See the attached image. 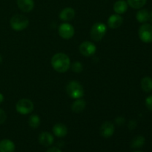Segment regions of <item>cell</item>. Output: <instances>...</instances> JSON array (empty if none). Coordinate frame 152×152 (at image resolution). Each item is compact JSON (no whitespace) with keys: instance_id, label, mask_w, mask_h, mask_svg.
<instances>
[{"instance_id":"cell-1","label":"cell","mask_w":152,"mask_h":152,"mask_svg":"<svg viewBox=\"0 0 152 152\" xmlns=\"http://www.w3.org/2000/svg\"><path fill=\"white\" fill-rule=\"evenodd\" d=\"M51 65L53 69L59 73H65L71 67V60L67 54L57 53L51 59Z\"/></svg>"},{"instance_id":"cell-2","label":"cell","mask_w":152,"mask_h":152,"mask_svg":"<svg viewBox=\"0 0 152 152\" xmlns=\"http://www.w3.org/2000/svg\"><path fill=\"white\" fill-rule=\"evenodd\" d=\"M66 92L70 97L74 99H80L84 96V89L83 86L75 80L68 83L66 86Z\"/></svg>"},{"instance_id":"cell-3","label":"cell","mask_w":152,"mask_h":152,"mask_svg":"<svg viewBox=\"0 0 152 152\" xmlns=\"http://www.w3.org/2000/svg\"><path fill=\"white\" fill-rule=\"evenodd\" d=\"M10 24L14 31H21L28 28L29 25V19L22 14H16L10 19Z\"/></svg>"},{"instance_id":"cell-4","label":"cell","mask_w":152,"mask_h":152,"mask_svg":"<svg viewBox=\"0 0 152 152\" xmlns=\"http://www.w3.org/2000/svg\"><path fill=\"white\" fill-rule=\"evenodd\" d=\"M107 32V27L102 22H96L91 29V38L95 42H99L103 39Z\"/></svg>"},{"instance_id":"cell-5","label":"cell","mask_w":152,"mask_h":152,"mask_svg":"<svg viewBox=\"0 0 152 152\" xmlns=\"http://www.w3.org/2000/svg\"><path fill=\"white\" fill-rule=\"evenodd\" d=\"M34 109V105L32 101L29 99H21L16 102V110L19 114L22 115L31 114Z\"/></svg>"},{"instance_id":"cell-6","label":"cell","mask_w":152,"mask_h":152,"mask_svg":"<svg viewBox=\"0 0 152 152\" xmlns=\"http://www.w3.org/2000/svg\"><path fill=\"white\" fill-rule=\"evenodd\" d=\"M138 35L141 41L143 42H152V25L144 23L141 25L138 31Z\"/></svg>"},{"instance_id":"cell-7","label":"cell","mask_w":152,"mask_h":152,"mask_svg":"<svg viewBox=\"0 0 152 152\" xmlns=\"http://www.w3.org/2000/svg\"><path fill=\"white\" fill-rule=\"evenodd\" d=\"M58 33H59V35L64 39H70L74 37L75 34V30L71 24L65 22L59 25Z\"/></svg>"},{"instance_id":"cell-8","label":"cell","mask_w":152,"mask_h":152,"mask_svg":"<svg viewBox=\"0 0 152 152\" xmlns=\"http://www.w3.org/2000/svg\"><path fill=\"white\" fill-rule=\"evenodd\" d=\"M79 50H80V53L83 56H91L96 53V45L91 42L86 41L80 44Z\"/></svg>"},{"instance_id":"cell-9","label":"cell","mask_w":152,"mask_h":152,"mask_svg":"<svg viewBox=\"0 0 152 152\" xmlns=\"http://www.w3.org/2000/svg\"><path fill=\"white\" fill-rule=\"evenodd\" d=\"M114 131H115V128H114V124L109 121H106L102 123L100 129H99L100 134L105 138H109L112 137L114 133Z\"/></svg>"},{"instance_id":"cell-10","label":"cell","mask_w":152,"mask_h":152,"mask_svg":"<svg viewBox=\"0 0 152 152\" xmlns=\"http://www.w3.org/2000/svg\"><path fill=\"white\" fill-rule=\"evenodd\" d=\"M39 142L43 146H50L53 144V135L50 133L48 132H43L39 135Z\"/></svg>"},{"instance_id":"cell-11","label":"cell","mask_w":152,"mask_h":152,"mask_svg":"<svg viewBox=\"0 0 152 152\" xmlns=\"http://www.w3.org/2000/svg\"><path fill=\"white\" fill-rule=\"evenodd\" d=\"M123 23V18L119 14H113L108 19V25L110 28L117 29L120 28Z\"/></svg>"},{"instance_id":"cell-12","label":"cell","mask_w":152,"mask_h":152,"mask_svg":"<svg viewBox=\"0 0 152 152\" xmlns=\"http://www.w3.org/2000/svg\"><path fill=\"white\" fill-rule=\"evenodd\" d=\"M75 10L72 7H66L59 13V18L63 22H70L75 17Z\"/></svg>"},{"instance_id":"cell-13","label":"cell","mask_w":152,"mask_h":152,"mask_svg":"<svg viewBox=\"0 0 152 152\" xmlns=\"http://www.w3.org/2000/svg\"><path fill=\"white\" fill-rule=\"evenodd\" d=\"M16 3L19 8L25 13H29L34 7V0H17Z\"/></svg>"},{"instance_id":"cell-14","label":"cell","mask_w":152,"mask_h":152,"mask_svg":"<svg viewBox=\"0 0 152 152\" xmlns=\"http://www.w3.org/2000/svg\"><path fill=\"white\" fill-rule=\"evenodd\" d=\"M53 133L57 137H64L68 134V128L62 123H56L53 127Z\"/></svg>"},{"instance_id":"cell-15","label":"cell","mask_w":152,"mask_h":152,"mask_svg":"<svg viewBox=\"0 0 152 152\" xmlns=\"http://www.w3.org/2000/svg\"><path fill=\"white\" fill-rule=\"evenodd\" d=\"M15 144L8 139H4L0 141V152H14Z\"/></svg>"},{"instance_id":"cell-16","label":"cell","mask_w":152,"mask_h":152,"mask_svg":"<svg viewBox=\"0 0 152 152\" xmlns=\"http://www.w3.org/2000/svg\"><path fill=\"white\" fill-rule=\"evenodd\" d=\"M128 3L126 2L124 0H118V1H116L114 4V12H115L117 14H123V13H126L128 10Z\"/></svg>"},{"instance_id":"cell-17","label":"cell","mask_w":152,"mask_h":152,"mask_svg":"<svg viewBox=\"0 0 152 152\" xmlns=\"http://www.w3.org/2000/svg\"><path fill=\"white\" fill-rule=\"evenodd\" d=\"M86 106V102L84 99L82 98L80 99H77L71 105V110L74 113L79 114V113L83 112L85 110Z\"/></svg>"},{"instance_id":"cell-18","label":"cell","mask_w":152,"mask_h":152,"mask_svg":"<svg viewBox=\"0 0 152 152\" xmlns=\"http://www.w3.org/2000/svg\"><path fill=\"white\" fill-rule=\"evenodd\" d=\"M136 19L140 23H145L150 19V13L146 9L138 10L136 14Z\"/></svg>"},{"instance_id":"cell-19","label":"cell","mask_w":152,"mask_h":152,"mask_svg":"<svg viewBox=\"0 0 152 152\" xmlns=\"http://www.w3.org/2000/svg\"><path fill=\"white\" fill-rule=\"evenodd\" d=\"M145 142V139L143 136H137L134 138L131 142V147L132 148H142Z\"/></svg>"},{"instance_id":"cell-20","label":"cell","mask_w":152,"mask_h":152,"mask_svg":"<svg viewBox=\"0 0 152 152\" xmlns=\"http://www.w3.org/2000/svg\"><path fill=\"white\" fill-rule=\"evenodd\" d=\"M141 87L145 92H151L152 91V79L149 77H145L141 80Z\"/></svg>"},{"instance_id":"cell-21","label":"cell","mask_w":152,"mask_h":152,"mask_svg":"<svg viewBox=\"0 0 152 152\" xmlns=\"http://www.w3.org/2000/svg\"><path fill=\"white\" fill-rule=\"evenodd\" d=\"M40 123H41L40 117L37 114H33L28 119V124L32 129H37L40 126Z\"/></svg>"},{"instance_id":"cell-22","label":"cell","mask_w":152,"mask_h":152,"mask_svg":"<svg viewBox=\"0 0 152 152\" xmlns=\"http://www.w3.org/2000/svg\"><path fill=\"white\" fill-rule=\"evenodd\" d=\"M147 0H127V3L134 9H140L146 3Z\"/></svg>"},{"instance_id":"cell-23","label":"cell","mask_w":152,"mask_h":152,"mask_svg":"<svg viewBox=\"0 0 152 152\" xmlns=\"http://www.w3.org/2000/svg\"><path fill=\"white\" fill-rule=\"evenodd\" d=\"M71 66L74 73H81L83 70V65L80 62H74Z\"/></svg>"},{"instance_id":"cell-24","label":"cell","mask_w":152,"mask_h":152,"mask_svg":"<svg viewBox=\"0 0 152 152\" xmlns=\"http://www.w3.org/2000/svg\"><path fill=\"white\" fill-rule=\"evenodd\" d=\"M145 106L149 111H152V95H150L145 99Z\"/></svg>"},{"instance_id":"cell-25","label":"cell","mask_w":152,"mask_h":152,"mask_svg":"<svg viewBox=\"0 0 152 152\" xmlns=\"http://www.w3.org/2000/svg\"><path fill=\"white\" fill-rule=\"evenodd\" d=\"M7 120V114L3 109L0 108V124H3Z\"/></svg>"},{"instance_id":"cell-26","label":"cell","mask_w":152,"mask_h":152,"mask_svg":"<svg viewBox=\"0 0 152 152\" xmlns=\"http://www.w3.org/2000/svg\"><path fill=\"white\" fill-rule=\"evenodd\" d=\"M128 127L130 130H133L137 127V122L135 120H131L128 124Z\"/></svg>"},{"instance_id":"cell-27","label":"cell","mask_w":152,"mask_h":152,"mask_svg":"<svg viewBox=\"0 0 152 152\" xmlns=\"http://www.w3.org/2000/svg\"><path fill=\"white\" fill-rule=\"evenodd\" d=\"M115 122L118 126H122L125 123V119L123 117H118L116 118Z\"/></svg>"},{"instance_id":"cell-28","label":"cell","mask_w":152,"mask_h":152,"mask_svg":"<svg viewBox=\"0 0 152 152\" xmlns=\"http://www.w3.org/2000/svg\"><path fill=\"white\" fill-rule=\"evenodd\" d=\"M46 152H62V151L57 147H51V148H48Z\"/></svg>"},{"instance_id":"cell-29","label":"cell","mask_w":152,"mask_h":152,"mask_svg":"<svg viewBox=\"0 0 152 152\" xmlns=\"http://www.w3.org/2000/svg\"><path fill=\"white\" fill-rule=\"evenodd\" d=\"M3 101H4V96H3L2 94L0 93V104L3 102Z\"/></svg>"},{"instance_id":"cell-30","label":"cell","mask_w":152,"mask_h":152,"mask_svg":"<svg viewBox=\"0 0 152 152\" xmlns=\"http://www.w3.org/2000/svg\"><path fill=\"white\" fill-rule=\"evenodd\" d=\"M3 61V59H2V56H1V55H0V65L1 64V62H2Z\"/></svg>"},{"instance_id":"cell-31","label":"cell","mask_w":152,"mask_h":152,"mask_svg":"<svg viewBox=\"0 0 152 152\" xmlns=\"http://www.w3.org/2000/svg\"><path fill=\"white\" fill-rule=\"evenodd\" d=\"M149 20H151V22H152V11H151V13H150V19Z\"/></svg>"},{"instance_id":"cell-32","label":"cell","mask_w":152,"mask_h":152,"mask_svg":"<svg viewBox=\"0 0 152 152\" xmlns=\"http://www.w3.org/2000/svg\"><path fill=\"white\" fill-rule=\"evenodd\" d=\"M135 152H142V151H135Z\"/></svg>"}]
</instances>
